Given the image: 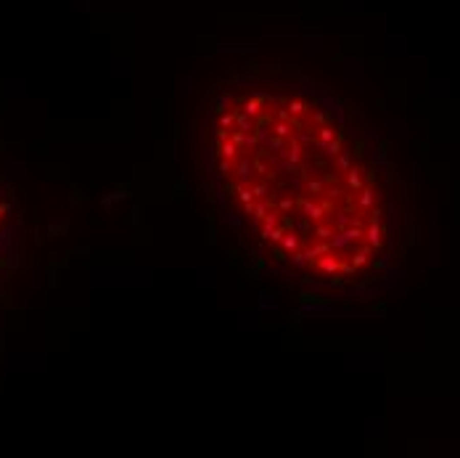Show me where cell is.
Wrapping results in <instances>:
<instances>
[{"label": "cell", "instance_id": "6da1fadb", "mask_svg": "<svg viewBox=\"0 0 460 458\" xmlns=\"http://www.w3.org/2000/svg\"><path fill=\"white\" fill-rule=\"evenodd\" d=\"M320 268H323V270H336V268H339V265H336V263H333V259H328V257H323V259H320Z\"/></svg>", "mask_w": 460, "mask_h": 458}, {"label": "cell", "instance_id": "7a4b0ae2", "mask_svg": "<svg viewBox=\"0 0 460 458\" xmlns=\"http://www.w3.org/2000/svg\"><path fill=\"white\" fill-rule=\"evenodd\" d=\"M283 247H286V249H294V247H296V238H294V236H286V238H283Z\"/></svg>", "mask_w": 460, "mask_h": 458}, {"label": "cell", "instance_id": "3957f363", "mask_svg": "<svg viewBox=\"0 0 460 458\" xmlns=\"http://www.w3.org/2000/svg\"><path fill=\"white\" fill-rule=\"evenodd\" d=\"M257 112H259V103H257V101H249V103H246V114H257Z\"/></svg>", "mask_w": 460, "mask_h": 458}, {"label": "cell", "instance_id": "277c9868", "mask_svg": "<svg viewBox=\"0 0 460 458\" xmlns=\"http://www.w3.org/2000/svg\"><path fill=\"white\" fill-rule=\"evenodd\" d=\"M222 154H225V157L230 159V157H233V154H236V146H230V143H227V146L222 148Z\"/></svg>", "mask_w": 460, "mask_h": 458}, {"label": "cell", "instance_id": "5b68a950", "mask_svg": "<svg viewBox=\"0 0 460 458\" xmlns=\"http://www.w3.org/2000/svg\"><path fill=\"white\" fill-rule=\"evenodd\" d=\"M251 196H254V191H241V199H243V202H246V204L251 202Z\"/></svg>", "mask_w": 460, "mask_h": 458}]
</instances>
